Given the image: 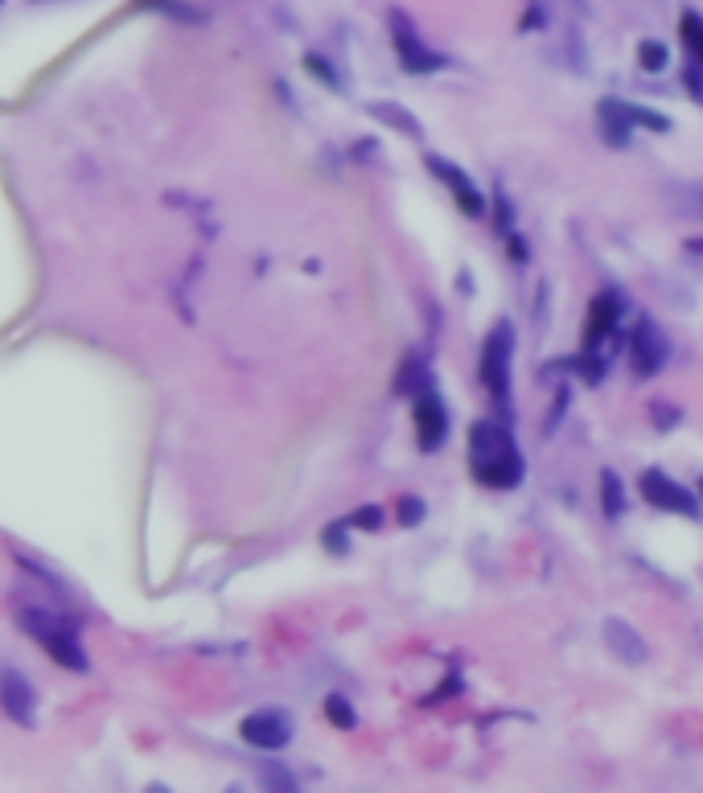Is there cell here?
I'll return each mask as SVG.
<instances>
[{"mask_svg":"<svg viewBox=\"0 0 703 793\" xmlns=\"http://www.w3.org/2000/svg\"><path fill=\"white\" fill-rule=\"evenodd\" d=\"M687 210V214H695V219H703V185H691L683 194V202H679Z\"/></svg>","mask_w":703,"mask_h":793,"instance_id":"484cf974","label":"cell"},{"mask_svg":"<svg viewBox=\"0 0 703 793\" xmlns=\"http://www.w3.org/2000/svg\"><path fill=\"white\" fill-rule=\"evenodd\" d=\"M140 4L157 9V13H169V17H177V21H202V13L189 9V4H182V0H140Z\"/></svg>","mask_w":703,"mask_h":793,"instance_id":"ac0fdd59","label":"cell"},{"mask_svg":"<svg viewBox=\"0 0 703 793\" xmlns=\"http://www.w3.org/2000/svg\"><path fill=\"white\" fill-rule=\"evenodd\" d=\"M444 436H448V416L441 407V395L432 387H420L416 391V444L432 453L444 444Z\"/></svg>","mask_w":703,"mask_h":793,"instance_id":"9c48e42d","label":"cell"},{"mask_svg":"<svg viewBox=\"0 0 703 793\" xmlns=\"http://www.w3.org/2000/svg\"><path fill=\"white\" fill-rule=\"evenodd\" d=\"M629 350H633V374L638 379H654L670 362V342H666V333L650 317H638L633 337H629Z\"/></svg>","mask_w":703,"mask_h":793,"instance_id":"5b68a950","label":"cell"},{"mask_svg":"<svg viewBox=\"0 0 703 793\" xmlns=\"http://www.w3.org/2000/svg\"><path fill=\"white\" fill-rule=\"evenodd\" d=\"M617 317H621V296L601 293L589 309V325H584V350H601V342L617 330Z\"/></svg>","mask_w":703,"mask_h":793,"instance_id":"7c38bea8","label":"cell"},{"mask_svg":"<svg viewBox=\"0 0 703 793\" xmlns=\"http://www.w3.org/2000/svg\"><path fill=\"white\" fill-rule=\"evenodd\" d=\"M469 469L490 490H515L522 481V453L515 436L498 424H473L469 432Z\"/></svg>","mask_w":703,"mask_h":793,"instance_id":"6da1fadb","label":"cell"},{"mask_svg":"<svg viewBox=\"0 0 703 793\" xmlns=\"http://www.w3.org/2000/svg\"><path fill=\"white\" fill-rule=\"evenodd\" d=\"M0 707H4V716L13 723H34L37 716V695H34V683L17 674V670H0Z\"/></svg>","mask_w":703,"mask_h":793,"instance_id":"30bf717a","label":"cell"},{"mask_svg":"<svg viewBox=\"0 0 703 793\" xmlns=\"http://www.w3.org/2000/svg\"><path fill=\"white\" fill-rule=\"evenodd\" d=\"M305 66H309V71H313L317 78H321V83H330V87H337V74L330 71V62H325V58L309 54V58H305Z\"/></svg>","mask_w":703,"mask_h":793,"instance_id":"d4e9b609","label":"cell"},{"mask_svg":"<svg viewBox=\"0 0 703 793\" xmlns=\"http://www.w3.org/2000/svg\"><path fill=\"white\" fill-rule=\"evenodd\" d=\"M21 633L34 637L37 646L46 649L58 666H71V670H87V654H83V642H78V629L58 621L54 612L29 609L21 612Z\"/></svg>","mask_w":703,"mask_h":793,"instance_id":"7a4b0ae2","label":"cell"},{"mask_svg":"<svg viewBox=\"0 0 703 793\" xmlns=\"http://www.w3.org/2000/svg\"><path fill=\"white\" fill-rule=\"evenodd\" d=\"M370 115H374V120H383V124H391L395 132H404V136H424V132H420V120H416V115H407L404 108H395V103H374Z\"/></svg>","mask_w":703,"mask_h":793,"instance_id":"5bb4252c","label":"cell"},{"mask_svg":"<svg viewBox=\"0 0 703 793\" xmlns=\"http://www.w3.org/2000/svg\"><path fill=\"white\" fill-rule=\"evenodd\" d=\"M666 62H670L666 46H658V41H642V46H638V66H642V71H663Z\"/></svg>","mask_w":703,"mask_h":793,"instance_id":"e0dca14e","label":"cell"},{"mask_svg":"<svg viewBox=\"0 0 703 793\" xmlns=\"http://www.w3.org/2000/svg\"><path fill=\"white\" fill-rule=\"evenodd\" d=\"M679 34H683V46H687V54L695 58V66H703V17H695V13H683V21H679Z\"/></svg>","mask_w":703,"mask_h":793,"instance_id":"2e32d148","label":"cell"},{"mask_svg":"<svg viewBox=\"0 0 703 793\" xmlns=\"http://www.w3.org/2000/svg\"><path fill=\"white\" fill-rule=\"evenodd\" d=\"M687 87H691V95H695V99H700L703 103V78H700V66H695V71L687 74Z\"/></svg>","mask_w":703,"mask_h":793,"instance_id":"4316f807","label":"cell"},{"mask_svg":"<svg viewBox=\"0 0 703 793\" xmlns=\"http://www.w3.org/2000/svg\"><path fill=\"white\" fill-rule=\"evenodd\" d=\"M391 41H395V54H399L407 74H432L444 66V58L436 50H428L424 41H420V34H416V25L399 9L391 13Z\"/></svg>","mask_w":703,"mask_h":793,"instance_id":"277c9868","label":"cell"},{"mask_svg":"<svg viewBox=\"0 0 703 793\" xmlns=\"http://www.w3.org/2000/svg\"><path fill=\"white\" fill-rule=\"evenodd\" d=\"M325 547L333 555H346V522H330L325 526Z\"/></svg>","mask_w":703,"mask_h":793,"instance_id":"603a6c76","label":"cell"},{"mask_svg":"<svg viewBox=\"0 0 703 793\" xmlns=\"http://www.w3.org/2000/svg\"><path fill=\"white\" fill-rule=\"evenodd\" d=\"M629 115H633V124H638V128H650V132H666V128H670V120H666V115H658V111H650V108H633V103H629Z\"/></svg>","mask_w":703,"mask_h":793,"instance_id":"ffe728a7","label":"cell"},{"mask_svg":"<svg viewBox=\"0 0 703 793\" xmlns=\"http://www.w3.org/2000/svg\"><path fill=\"white\" fill-rule=\"evenodd\" d=\"M263 781L276 785V790H296V777L284 773V769H272V765H263Z\"/></svg>","mask_w":703,"mask_h":793,"instance_id":"cb8c5ba5","label":"cell"},{"mask_svg":"<svg viewBox=\"0 0 703 793\" xmlns=\"http://www.w3.org/2000/svg\"><path fill=\"white\" fill-rule=\"evenodd\" d=\"M239 732L251 748L276 753V748H284V744L293 740V720H288L284 711H276V707H268V711H251V716L243 720Z\"/></svg>","mask_w":703,"mask_h":793,"instance_id":"52a82bcc","label":"cell"},{"mask_svg":"<svg viewBox=\"0 0 703 793\" xmlns=\"http://www.w3.org/2000/svg\"><path fill=\"white\" fill-rule=\"evenodd\" d=\"M399 522H404V526H420V522H424V501L420 498L399 501Z\"/></svg>","mask_w":703,"mask_h":793,"instance_id":"44dd1931","label":"cell"},{"mask_svg":"<svg viewBox=\"0 0 703 793\" xmlns=\"http://www.w3.org/2000/svg\"><path fill=\"white\" fill-rule=\"evenodd\" d=\"M596 124H601V140L609 148H626L629 145V132L638 128L633 124V115H629V103L626 99H601L596 103Z\"/></svg>","mask_w":703,"mask_h":793,"instance_id":"8fae6325","label":"cell"},{"mask_svg":"<svg viewBox=\"0 0 703 793\" xmlns=\"http://www.w3.org/2000/svg\"><path fill=\"white\" fill-rule=\"evenodd\" d=\"M379 522H383V510L379 506H362V510H354L350 526H362V531H379Z\"/></svg>","mask_w":703,"mask_h":793,"instance_id":"7402d4cb","label":"cell"},{"mask_svg":"<svg viewBox=\"0 0 703 793\" xmlns=\"http://www.w3.org/2000/svg\"><path fill=\"white\" fill-rule=\"evenodd\" d=\"M700 494H703V481H700Z\"/></svg>","mask_w":703,"mask_h":793,"instance_id":"83f0119b","label":"cell"},{"mask_svg":"<svg viewBox=\"0 0 703 793\" xmlns=\"http://www.w3.org/2000/svg\"><path fill=\"white\" fill-rule=\"evenodd\" d=\"M601 506H605V515L609 518H617L626 510V490H621V478H617L613 469L601 473Z\"/></svg>","mask_w":703,"mask_h":793,"instance_id":"9a60e30c","label":"cell"},{"mask_svg":"<svg viewBox=\"0 0 703 793\" xmlns=\"http://www.w3.org/2000/svg\"><path fill=\"white\" fill-rule=\"evenodd\" d=\"M428 173L448 185V194L457 198V206H461L469 219H481V214H485V198H481V189L473 185V177H469L465 169H457L453 161H444V157H428Z\"/></svg>","mask_w":703,"mask_h":793,"instance_id":"ba28073f","label":"cell"},{"mask_svg":"<svg viewBox=\"0 0 703 793\" xmlns=\"http://www.w3.org/2000/svg\"><path fill=\"white\" fill-rule=\"evenodd\" d=\"M642 498L650 501V506H658V510H670V515H700V498L687 490V485H679L675 478H666L663 469H646L642 473Z\"/></svg>","mask_w":703,"mask_h":793,"instance_id":"8992f818","label":"cell"},{"mask_svg":"<svg viewBox=\"0 0 703 793\" xmlns=\"http://www.w3.org/2000/svg\"><path fill=\"white\" fill-rule=\"evenodd\" d=\"M325 716H330V720L337 723V728H354V723H358L354 707L346 699H342V695H330V699H325Z\"/></svg>","mask_w":703,"mask_h":793,"instance_id":"d6986e66","label":"cell"},{"mask_svg":"<svg viewBox=\"0 0 703 793\" xmlns=\"http://www.w3.org/2000/svg\"><path fill=\"white\" fill-rule=\"evenodd\" d=\"M605 646H609L613 658L638 666L646 662V642L638 637V629H629L626 621H605Z\"/></svg>","mask_w":703,"mask_h":793,"instance_id":"4fadbf2b","label":"cell"},{"mask_svg":"<svg viewBox=\"0 0 703 793\" xmlns=\"http://www.w3.org/2000/svg\"><path fill=\"white\" fill-rule=\"evenodd\" d=\"M510 358H515V330L498 321L490 337H485V346H481V387L490 391V399H498L506 404V395H510Z\"/></svg>","mask_w":703,"mask_h":793,"instance_id":"3957f363","label":"cell"}]
</instances>
